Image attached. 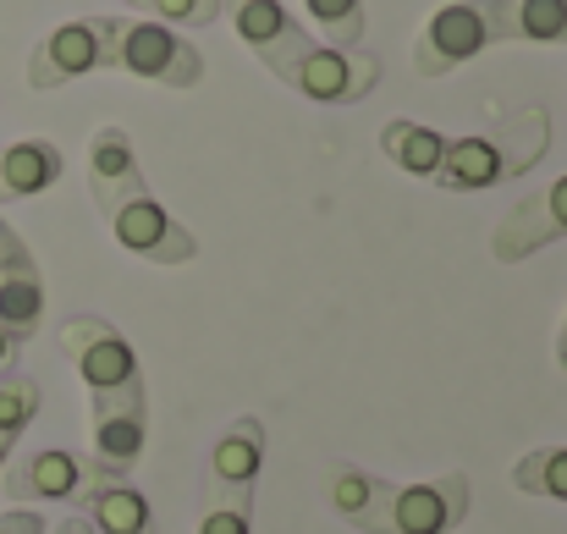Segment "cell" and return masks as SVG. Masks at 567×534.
<instances>
[{
    "label": "cell",
    "instance_id": "cb8c5ba5",
    "mask_svg": "<svg viewBox=\"0 0 567 534\" xmlns=\"http://www.w3.org/2000/svg\"><path fill=\"white\" fill-rule=\"evenodd\" d=\"M6 458H11V446H6V441H0V469H6Z\"/></svg>",
    "mask_w": 567,
    "mask_h": 534
},
{
    "label": "cell",
    "instance_id": "3957f363",
    "mask_svg": "<svg viewBox=\"0 0 567 534\" xmlns=\"http://www.w3.org/2000/svg\"><path fill=\"white\" fill-rule=\"evenodd\" d=\"M326 502L359 534H452L468 518L474 485H468L463 469L396 485V480L370 474L359 463H331L326 469Z\"/></svg>",
    "mask_w": 567,
    "mask_h": 534
},
{
    "label": "cell",
    "instance_id": "7c38bea8",
    "mask_svg": "<svg viewBox=\"0 0 567 534\" xmlns=\"http://www.w3.org/2000/svg\"><path fill=\"white\" fill-rule=\"evenodd\" d=\"M39 320H44V276H39V259L22 243V232L6 220V232H0V331L17 348H28Z\"/></svg>",
    "mask_w": 567,
    "mask_h": 534
},
{
    "label": "cell",
    "instance_id": "6da1fadb",
    "mask_svg": "<svg viewBox=\"0 0 567 534\" xmlns=\"http://www.w3.org/2000/svg\"><path fill=\"white\" fill-rule=\"evenodd\" d=\"M66 363L89 386V419H94V469L100 474H133L150 441V386L133 342L105 315H66L55 331Z\"/></svg>",
    "mask_w": 567,
    "mask_h": 534
},
{
    "label": "cell",
    "instance_id": "d4e9b609",
    "mask_svg": "<svg viewBox=\"0 0 567 534\" xmlns=\"http://www.w3.org/2000/svg\"><path fill=\"white\" fill-rule=\"evenodd\" d=\"M0 232H6V215H0Z\"/></svg>",
    "mask_w": 567,
    "mask_h": 534
},
{
    "label": "cell",
    "instance_id": "e0dca14e",
    "mask_svg": "<svg viewBox=\"0 0 567 534\" xmlns=\"http://www.w3.org/2000/svg\"><path fill=\"white\" fill-rule=\"evenodd\" d=\"M513 44H567V0H507Z\"/></svg>",
    "mask_w": 567,
    "mask_h": 534
},
{
    "label": "cell",
    "instance_id": "ac0fdd59",
    "mask_svg": "<svg viewBox=\"0 0 567 534\" xmlns=\"http://www.w3.org/2000/svg\"><path fill=\"white\" fill-rule=\"evenodd\" d=\"M513 491L524 496H546V502H567V446H535L513 463Z\"/></svg>",
    "mask_w": 567,
    "mask_h": 534
},
{
    "label": "cell",
    "instance_id": "ffe728a7",
    "mask_svg": "<svg viewBox=\"0 0 567 534\" xmlns=\"http://www.w3.org/2000/svg\"><path fill=\"white\" fill-rule=\"evenodd\" d=\"M133 11H155L166 28H209L220 17V0H133Z\"/></svg>",
    "mask_w": 567,
    "mask_h": 534
},
{
    "label": "cell",
    "instance_id": "484cf974",
    "mask_svg": "<svg viewBox=\"0 0 567 534\" xmlns=\"http://www.w3.org/2000/svg\"><path fill=\"white\" fill-rule=\"evenodd\" d=\"M127 6H133V0H127Z\"/></svg>",
    "mask_w": 567,
    "mask_h": 534
},
{
    "label": "cell",
    "instance_id": "5b68a950",
    "mask_svg": "<svg viewBox=\"0 0 567 534\" xmlns=\"http://www.w3.org/2000/svg\"><path fill=\"white\" fill-rule=\"evenodd\" d=\"M265 469V424L237 413L204 458V513L198 534H254V491Z\"/></svg>",
    "mask_w": 567,
    "mask_h": 534
},
{
    "label": "cell",
    "instance_id": "8992f818",
    "mask_svg": "<svg viewBox=\"0 0 567 534\" xmlns=\"http://www.w3.org/2000/svg\"><path fill=\"white\" fill-rule=\"evenodd\" d=\"M491 44H513L507 33V0H452L441 6L419 39H413V72L419 78H446L463 61L485 55Z\"/></svg>",
    "mask_w": 567,
    "mask_h": 534
},
{
    "label": "cell",
    "instance_id": "8fae6325",
    "mask_svg": "<svg viewBox=\"0 0 567 534\" xmlns=\"http://www.w3.org/2000/svg\"><path fill=\"white\" fill-rule=\"evenodd\" d=\"M94 458L72 452V446H33L22 452L11 469H0V491L17 502V507H33V502H78L94 480Z\"/></svg>",
    "mask_w": 567,
    "mask_h": 534
},
{
    "label": "cell",
    "instance_id": "ba28073f",
    "mask_svg": "<svg viewBox=\"0 0 567 534\" xmlns=\"http://www.w3.org/2000/svg\"><path fill=\"white\" fill-rule=\"evenodd\" d=\"M111 28L116 17H72L61 28H50L33 50H28V89H66L89 72H111Z\"/></svg>",
    "mask_w": 567,
    "mask_h": 534
},
{
    "label": "cell",
    "instance_id": "2e32d148",
    "mask_svg": "<svg viewBox=\"0 0 567 534\" xmlns=\"http://www.w3.org/2000/svg\"><path fill=\"white\" fill-rule=\"evenodd\" d=\"M380 155H385L396 172L430 182L435 166H441V155H446V133H435V127H424V122H408V116H391V122L380 127Z\"/></svg>",
    "mask_w": 567,
    "mask_h": 534
},
{
    "label": "cell",
    "instance_id": "9c48e42d",
    "mask_svg": "<svg viewBox=\"0 0 567 534\" xmlns=\"http://www.w3.org/2000/svg\"><path fill=\"white\" fill-rule=\"evenodd\" d=\"M220 17H231L237 39L265 61V72H276L281 83L315 55V33L281 6V0H220Z\"/></svg>",
    "mask_w": 567,
    "mask_h": 534
},
{
    "label": "cell",
    "instance_id": "277c9868",
    "mask_svg": "<svg viewBox=\"0 0 567 534\" xmlns=\"http://www.w3.org/2000/svg\"><path fill=\"white\" fill-rule=\"evenodd\" d=\"M546 150H551V116L540 105H524L491 133L446 138V155L430 182L446 193H485V187H502V182L535 172L546 161Z\"/></svg>",
    "mask_w": 567,
    "mask_h": 534
},
{
    "label": "cell",
    "instance_id": "5bb4252c",
    "mask_svg": "<svg viewBox=\"0 0 567 534\" xmlns=\"http://www.w3.org/2000/svg\"><path fill=\"white\" fill-rule=\"evenodd\" d=\"M72 507L89 524V534H155V507L133 485V474H94Z\"/></svg>",
    "mask_w": 567,
    "mask_h": 534
},
{
    "label": "cell",
    "instance_id": "4fadbf2b",
    "mask_svg": "<svg viewBox=\"0 0 567 534\" xmlns=\"http://www.w3.org/2000/svg\"><path fill=\"white\" fill-rule=\"evenodd\" d=\"M380 83V61L364 50H331V44H315V55L287 78L292 94L315 100V105H359L370 100Z\"/></svg>",
    "mask_w": 567,
    "mask_h": 534
},
{
    "label": "cell",
    "instance_id": "603a6c76",
    "mask_svg": "<svg viewBox=\"0 0 567 534\" xmlns=\"http://www.w3.org/2000/svg\"><path fill=\"white\" fill-rule=\"evenodd\" d=\"M557 369L567 374V320H563V331H557Z\"/></svg>",
    "mask_w": 567,
    "mask_h": 534
},
{
    "label": "cell",
    "instance_id": "9a60e30c",
    "mask_svg": "<svg viewBox=\"0 0 567 534\" xmlns=\"http://www.w3.org/2000/svg\"><path fill=\"white\" fill-rule=\"evenodd\" d=\"M61 177H66V155H61L50 138L0 144V204H11V198H39V193H50Z\"/></svg>",
    "mask_w": 567,
    "mask_h": 534
},
{
    "label": "cell",
    "instance_id": "44dd1931",
    "mask_svg": "<svg viewBox=\"0 0 567 534\" xmlns=\"http://www.w3.org/2000/svg\"><path fill=\"white\" fill-rule=\"evenodd\" d=\"M0 534H44V518L33 507H11V513H0Z\"/></svg>",
    "mask_w": 567,
    "mask_h": 534
},
{
    "label": "cell",
    "instance_id": "d6986e66",
    "mask_svg": "<svg viewBox=\"0 0 567 534\" xmlns=\"http://www.w3.org/2000/svg\"><path fill=\"white\" fill-rule=\"evenodd\" d=\"M331 50H364V0H303Z\"/></svg>",
    "mask_w": 567,
    "mask_h": 534
},
{
    "label": "cell",
    "instance_id": "52a82bcc",
    "mask_svg": "<svg viewBox=\"0 0 567 534\" xmlns=\"http://www.w3.org/2000/svg\"><path fill=\"white\" fill-rule=\"evenodd\" d=\"M111 72H127V78H144V83H161V89H193V83H204V50L166 22L116 17Z\"/></svg>",
    "mask_w": 567,
    "mask_h": 534
},
{
    "label": "cell",
    "instance_id": "7402d4cb",
    "mask_svg": "<svg viewBox=\"0 0 567 534\" xmlns=\"http://www.w3.org/2000/svg\"><path fill=\"white\" fill-rule=\"evenodd\" d=\"M17 353H22V348H17V342L0 331V374H11V369H17Z\"/></svg>",
    "mask_w": 567,
    "mask_h": 534
},
{
    "label": "cell",
    "instance_id": "30bf717a",
    "mask_svg": "<svg viewBox=\"0 0 567 534\" xmlns=\"http://www.w3.org/2000/svg\"><path fill=\"white\" fill-rule=\"evenodd\" d=\"M551 243H567V177H557L551 187H540V193H529V198H518V204L496 220V232H491V259H496V265H524V259H535V254L551 248Z\"/></svg>",
    "mask_w": 567,
    "mask_h": 534
},
{
    "label": "cell",
    "instance_id": "7a4b0ae2",
    "mask_svg": "<svg viewBox=\"0 0 567 534\" xmlns=\"http://www.w3.org/2000/svg\"><path fill=\"white\" fill-rule=\"evenodd\" d=\"M89 193L111 226V237L144 265H188L198 259V237L150 193L138 150L122 127H94L89 138Z\"/></svg>",
    "mask_w": 567,
    "mask_h": 534
}]
</instances>
